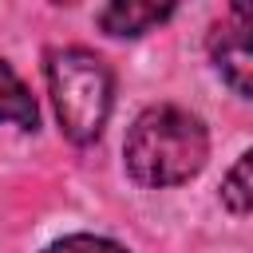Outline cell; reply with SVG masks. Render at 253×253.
I'll return each instance as SVG.
<instances>
[{"label": "cell", "mask_w": 253, "mask_h": 253, "mask_svg": "<svg viewBox=\"0 0 253 253\" xmlns=\"http://www.w3.org/2000/svg\"><path fill=\"white\" fill-rule=\"evenodd\" d=\"M47 87L59 126L71 142H95L111 115V71L87 47H59L47 55Z\"/></svg>", "instance_id": "2"}, {"label": "cell", "mask_w": 253, "mask_h": 253, "mask_svg": "<svg viewBox=\"0 0 253 253\" xmlns=\"http://www.w3.org/2000/svg\"><path fill=\"white\" fill-rule=\"evenodd\" d=\"M43 253H126L123 245L107 241V237H95V233H71L55 245H47Z\"/></svg>", "instance_id": "7"}, {"label": "cell", "mask_w": 253, "mask_h": 253, "mask_svg": "<svg viewBox=\"0 0 253 253\" xmlns=\"http://www.w3.org/2000/svg\"><path fill=\"white\" fill-rule=\"evenodd\" d=\"M0 123H16L24 130H36L40 126V111H36L32 91L20 83V75L4 59H0Z\"/></svg>", "instance_id": "5"}, {"label": "cell", "mask_w": 253, "mask_h": 253, "mask_svg": "<svg viewBox=\"0 0 253 253\" xmlns=\"http://www.w3.org/2000/svg\"><path fill=\"white\" fill-rule=\"evenodd\" d=\"M221 202L233 210V213H249L253 210V150H245L237 158V166L225 174L221 182Z\"/></svg>", "instance_id": "6"}, {"label": "cell", "mask_w": 253, "mask_h": 253, "mask_svg": "<svg viewBox=\"0 0 253 253\" xmlns=\"http://www.w3.org/2000/svg\"><path fill=\"white\" fill-rule=\"evenodd\" d=\"M174 8L170 4H142V0H115V4H103L95 12L99 28L111 32V36H142L150 32L154 24H162Z\"/></svg>", "instance_id": "4"}, {"label": "cell", "mask_w": 253, "mask_h": 253, "mask_svg": "<svg viewBox=\"0 0 253 253\" xmlns=\"http://www.w3.org/2000/svg\"><path fill=\"white\" fill-rule=\"evenodd\" d=\"M123 158L138 186H150V190L182 186L206 166L210 138L198 115L158 103V107H146L126 130Z\"/></svg>", "instance_id": "1"}, {"label": "cell", "mask_w": 253, "mask_h": 253, "mask_svg": "<svg viewBox=\"0 0 253 253\" xmlns=\"http://www.w3.org/2000/svg\"><path fill=\"white\" fill-rule=\"evenodd\" d=\"M210 59L233 91L253 95V0L221 8L210 28Z\"/></svg>", "instance_id": "3"}]
</instances>
